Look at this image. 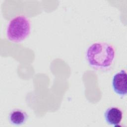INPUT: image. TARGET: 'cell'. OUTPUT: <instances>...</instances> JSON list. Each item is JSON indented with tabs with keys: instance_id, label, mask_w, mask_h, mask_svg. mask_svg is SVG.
<instances>
[{
	"instance_id": "obj_1",
	"label": "cell",
	"mask_w": 127,
	"mask_h": 127,
	"mask_svg": "<svg viewBox=\"0 0 127 127\" xmlns=\"http://www.w3.org/2000/svg\"><path fill=\"white\" fill-rule=\"evenodd\" d=\"M114 47L108 43L97 42L89 46L85 57L89 66L98 71H107L111 68L115 61Z\"/></svg>"
},
{
	"instance_id": "obj_2",
	"label": "cell",
	"mask_w": 127,
	"mask_h": 127,
	"mask_svg": "<svg viewBox=\"0 0 127 127\" xmlns=\"http://www.w3.org/2000/svg\"><path fill=\"white\" fill-rule=\"evenodd\" d=\"M30 31L29 19L25 16L18 15L9 22L6 30V37L10 41L20 43L29 35Z\"/></svg>"
},
{
	"instance_id": "obj_3",
	"label": "cell",
	"mask_w": 127,
	"mask_h": 127,
	"mask_svg": "<svg viewBox=\"0 0 127 127\" xmlns=\"http://www.w3.org/2000/svg\"><path fill=\"white\" fill-rule=\"evenodd\" d=\"M127 75L125 70H121L115 74L112 80V87L114 92L123 97L127 94Z\"/></svg>"
},
{
	"instance_id": "obj_4",
	"label": "cell",
	"mask_w": 127,
	"mask_h": 127,
	"mask_svg": "<svg viewBox=\"0 0 127 127\" xmlns=\"http://www.w3.org/2000/svg\"><path fill=\"white\" fill-rule=\"evenodd\" d=\"M104 118L106 123L114 127L119 126L123 118L122 111L115 106L107 109L104 112Z\"/></svg>"
},
{
	"instance_id": "obj_5",
	"label": "cell",
	"mask_w": 127,
	"mask_h": 127,
	"mask_svg": "<svg viewBox=\"0 0 127 127\" xmlns=\"http://www.w3.org/2000/svg\"><path fill=\"white\" fill-rule=\"evenodd\" d=\"M28 119L27 113L21 109H15L12 110L8 115L10 123L14 126H21L25 123Z\"/></svg>"
}]
</instances>
